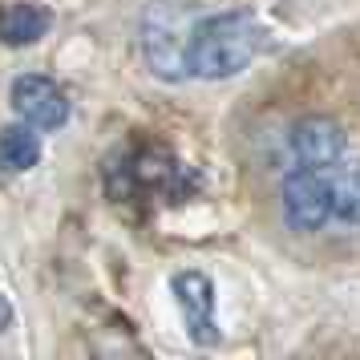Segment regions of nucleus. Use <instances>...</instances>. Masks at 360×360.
Wrapping results in <instances>:
<instances>
[{
	"instance_id": "7ed1b4c3",
	"label": "nucleus",
	"mask_w": 360,
	"mask_h": 360,
	"mask_svg": "<svg viewBox=\"0 0 360 360\" xmlns=\"http://www.w3.org/2000/svg\"><path fill=\"white\" fill-rule=\"evenodd\" d=\"M191 33H195V25L186 20L182 8H170V4L150 8L146 20H142V57H146V65L166 82H182L191 73Z\"/></svg>"
},
{
	"instance_id": "9d476101",
	"label": "nucleus",
	"mask_w": 360,
	"mask_h": 360,
	"mask_svg": "<svg viewBox=\"0 0 360 360\" xmlns=\"http://www.w3.org/2000/svg\"><path fill=\"white\" fill-rule=\"evenodd\" d=\"M332 186H336V223L360 227V162L332 166Z\"/></svg>"
},
{
	"instance_id": "39448f33",
	"label": "nucleus",
	"mask_w": 360,
	"mask_h": 360,
	"mask_svg": "<svg viewBox=\"0 0 360 360\" xmlns=\"http://www.w3.org/2000/svg\"><path fill=\"white\" fill-rule=\"evenodd\" d=\"M283 162L288 170L295 166H332L344 158V130L332 117H300L288 130V146H283Z\"/></svg>"
},
{
	"instance_id": "1a4fd4ad",
	"label": "nucleus",
	"mask_w": 360,
	"mask_h": 360,
	"mask_svg": "<svg viewBox=\"0 0 360 360\" xmlns=\"http://www.w3.org/2000/svg\"><path fill=\"white\" fill-rule=\"evenodd\" d=\"M37 126L29 122H17V126H4L0 130V170L4 174H25L33 170L37 158H41V138H37Z\"/></svg>"
},
{
	"instance_id": "f257e3e1",
	"label": "nucleus",
	"mask_w": 360,
	"mask_h": 360,
	"mask_svg": "<svg viewBox=\"0 0 360 360\" xmlns=\"http://www.w3.org/2000/svg\"><path fill=\"white\" fill-rule=\"evenodd\" d=\"M105 191L126 207L186 202L198 191V174L166 146H130L105 166Z\"/></svg>"
},
{
	"instance_id": "9b49d317",
	"label": "nucleus",
	"mask_w": 360,
	"mask_h": 360,
	"mask_svg": "<svg viewBox=\"0 0 360 360\" xmlns=\"http://www.w3.org/2000/svg\"><path fill=\"white\" fill-rule=\"evenodd\" d=\"M8 324H13V304H8V300L0 295V332H4Z\"/></svg>"
},
{
	"instance_id": "f03ea898",
	"label": "nucleus",
	"mask_w": 360,
	"mask_h": 360,
	"mask_svg": "<svg viewBox=\"0 0 360 360\" xmlns=\"http://www.w3.org/2000/svg\"><path fill=\"white\" fill-rule=\"evenodd\" d=\"M263 45V25L247 8L219 13L195 25L191 33V73L207 82H227L243 73Z\"/></svg>"
},
{
	"instance_id": "6e6552de",
	"label": "nucleus",
	"mask_w": 360,
	"mask_h": 360,
	"mask_svg": "<svg viewBox=\"0 0 360 360\" xmlns=\"http://www.w3.org/2000/svg\"><path fill=\"white\" fill-rule=\"evenodd\" d=\"M49 8L41 4H29V0H13L0 8V41L8 49H25V45H37L41 37L49 33Z\"/></svg>"
},
{
	"instance_id": "423d86ee",
	"label": "nucleus",
	"mask_w": 360,
	"mask_h": 360,
	"mask_svg": "<svg viewBox=\"0 0 360 360\" xmlns=\"http://www.w3.org/2000/svg\"><path fill=\"white\" fill-rule=\"evenodd\" d=\"M13 110H17L20 122H29L37 130H57L69 122V98L65 89L41 73H25L13 82Z\"/></svg>"
},
{
	"instance_id": "20e7f679",
	"label": "nucleus",
	"mask_w": 360,
	"mask_h": 360,
	"mask_svg": "<svg viewBox=\"0 0 360 360\" xmlns=\"http://www.w3.org/2000/svg\"><path fill=\"white\" fill-rule=\"evenodd\" d=\"M336 166V162H332ZM332 166H295L283 179L279 202L283 219L295 231H320L336 219V186H332Z\"/></svg>"
},
{
	"instance_id": "0eeeda50",
	"label": "nucleus",
	"mask_w": 360,
	"mask_h": 360,
	"mask_svg": "<svg viewBox=\"0 0 360 360\" xmlns=\"http://www.w3.org/2000/svg\"><path fill=\"white\" fill-rule=\"evenodd\" d=\"M179 311L186 320V332L195 344H214L219 340V328H214V288L202 271H179L170 279Z\"/></svg>"
}]
</instances>
